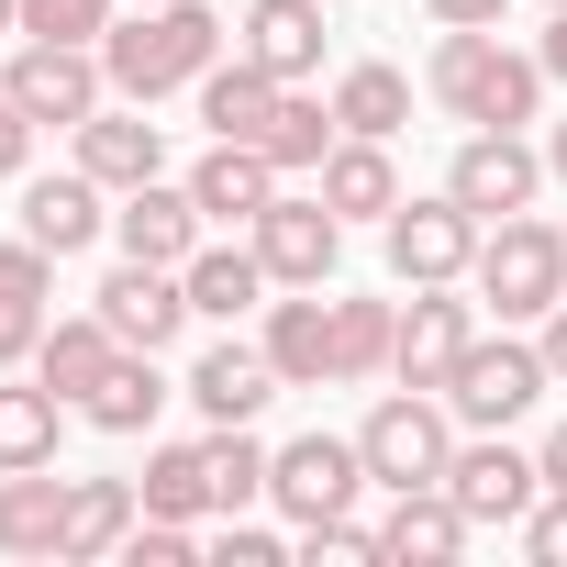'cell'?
Returning a JSON list of instances; mask_svg holds the SVG:
<instances>
[{
    "mask_svg": "<svg viewBox=\"0 0 567 567\" xmlns=\"http://www.w3.org/2000/svg\"><path fill=\"white\" fill-rule=\"evenodd\" d=\"M434 101H445L456 123H478V134H523L534 101H545V56H512L489 23H445V45H434Z\"/></svg>",
    "mask_w": 567,
    "mask_h": 567,
    "instance_id": "6da1fadb",
    "label": "cell"
},
{
    "mask_svg": "<svg viewBox=\"0 0 567 567\" xmlns=\"http://www.w3.org/2000/svg\"><path fill=\"white\" fill-rule=\"evenodd\" d=\"M223 56V23L200 12V0H156V12H134V23H112L101 34V68H112V90L123 101H167V90H200V68Z\"/></svg>",
    "mask_w": 567,
    "mask_h": 567,
    "instance_id": "7a4b0ae2",
    "label": "cell"
},
{
    "mask_svg": "<svg viewBox=\"0 0 567 567\" xmlns=\"http://www.w3.org/2000/svg\"><path fill=\"white\" fill-rule=\"evenodd\" d=\"M357 456H368V478L401 501V489H445V467H456V412H445V390H390L368 423H357Z\"/></svg>",
    "mask_w": 567,
    "mask_h": 567,
    "instance_id": "3957f363",
    "label": "cell"
},
{
    "mask_svg": "<svg viewBox=\"0 0 567 567\" xmlns=\"http://www.w3.org/2000/svg\"><path fill=\"white\" fill-rule=\"evenodd\" d=\"M478 301L501 312V323H545L556 301H567V234L556 223H534V212H512L489 245H478Z\"/></svg>",
    "mask_w": 567,
    "mask_h": 567,
    "instance_id": "277c9868",
    "label": "cell"
},
{
    "mask_svg": "<svg viewBox=\"0 0 567 567\" xmlns=\"http://www.w3.org/2000/svg\"><path fill=\"white\" fill-rule=\"evenodd\" d=\"M545 390H556V379H545V346H512V334L489 346V334H478V346L456 357V379H445V412L478 423V434H501V423H523Z\"/></svg>",
    "mask_w": 567,
    "mask_h": 567,
    "instance_id": "5b68a950",
    "label": "cell"
},
{
    "mask_svg": "<svg viewBox=\"0 0 567 567\" xmlns=\"http://www.w3.org/2000/svg\"><path fill=\"white\" fill-rule=\"evenodd\" d=\"M357 489H379L368 456H357V434H301V445L267 456V501L290 523H334V512H357Z\"/></svg>",
    "mask_w": 567,
    "mask_h": 567,
    "instance_id": "8992f818",
    "label": "cell"
},
{
    "mask_svg": "<svg viewBox=\"0 0 567 567\" xmlns=\"http://www.w3.org/2000/svg\"><path fill=\"white\" fill-rule=\"evenodd\" d=\"M256 256H267V278H278V290H323V278H334V256H346V212L312 189H278L267 212H256Z\"/></svg>",
    "mask_w": 567,
    "mask_h": 567,
    "instance_id": "52a82bcc",
    "label": "cell"
},
{
    "mask_svg": "<svg viewBox=\"0 0 567 567\" xmlns=\"http://www.w3.org/2000/svg\"><path fill=\"white\" fill-rule=\"evenodd\" d=\"M0 90H12L34 123H90L101 112V90H112V68H101V45H45V34H23V56H12V79H0Z\"/></svg>",
    "mask_w": 567,
    "mask_h": 567,
    "instance_id": "ba28073f",
    "label": "cell"
},
{
    "mask_svg": "<svg viewBox=\"0 0 567 567\" xmlns=\"http://www.w3.org/2000/svg\"><path fill=\"white\" fill-rule=\"evenodd\" d=\"M390 267L412 278V290H445V278L478 267V212L445 189V200H401L390 212Z\"/></svg>",
    "mask_w": 567,
    "mask_h": 567,
    "instance_id": "9c48e42d",
    "label": "cell"
},
{
    "mask_svg": "<svg viewBox=\"0 0 567 567\" xmlns=\"http://www.w3.org/2000/svg\"><path fill=\"white\" fill-rule=\"evenodd\" d=\"M445 189H456L478 223H512V212H534L545 156H534L523 134H467V145H456V167H445Z\"/></svg>",
    "mask_w": 567,
    "mask_h": 567,
    "instance_id": "30bf717a",
    "label": "cell"
},
{
    "mask_svg": "<svg viewBox=\"0 0 567 567\" xmlns=\"http://www.w3.org/2000/svg\"><path fill=\"white\" fill-rule=\"evenodd\" d=\"M467 346H478V323H467V301H456V278H445V290H412V312H401V346H390V368H401V390H445Z\"/></svg>",
    "mask_w": 567,
    "mask_h": 567,
    "instance_id": "8fae6325",
    "label": "cell"
},
{
    "mask_svg": "<svg viewBox=\"0 0 567 567\" xmlns=\"http://www.w3.org/2000/svg\"><path fill=\"white\" fill-rule=\"evenodd\" d=\"M101 323H112L123 346H145V357H156V346L189 323V278H178V267H145V256H123V267L101 278Z\"/></svg>",
    "mask_w": 567,
    "mask_h": 567,
    "instance_id": "7c38bea8",
    "label": "cell"
},
{
    "mask_svg": "<svg viewBox=\"0 0 567 567\" xmlns=\"http://www.w3.org/2000/svg\"><path fill=\"white\" fill-rule=\"evenodd\" d=\"M445 489H456V512H467V523H523V512L545 501V467H534V456H512V445L489 434V445H456Z\"/></svg>",
    "mask_w": 567,
    "mask_h": 567,
    "instance_id": "4fadbf2b",
    "label": "cell"
},
{
    "mask_svg": "<svg viewBox=\"0 0 567 567\" xmlns=\"http://www.w3.org/2000/svg\"><path fill=\"white\" fill-rule=\"evenodd\" d=\"M112 234H123V256H145V267H189V256H200V200H189V178H178V189H167V178L123 189Z\"/></svg>",
    "mask_w": 567,
    "mask_h": 567,
    "instance_id": "5bb4252c",
    "label": "cell"
},
{
    "mask_svg": "<svg viewBox=\"0 0 567 567\" xmlns=\"http://www.w3.org/2000/svg\"><path fill=\"white\" fill-rule=\"evenodd\" d=\"M278 90H301L323 68V0H245V34H234Z\"/></svg>",
    "mask_w": 567,
    "mask_h": 567,
    "instance_id": "9a60e30c",
    "label": "cell"
},
{
    "mask_svg": "<svg viewBox=\"0 0 567 567\" xmlns=\"http://www.w3.org/2000/svg\"><path fill=\"white\" fill-rule=\"evenodd\" d=\"M79 167L101 189H145V178H167V123H145V101L134 112H90L79 123Z\"/></svg>",
    "mask_w": 567,
    "mask_h": 567,
    "instance_id": "2e32d148",
    "label": "cell"
},
{
    "mask_svg": "<svg viewBox=\"0 0 567 567\" xmlns=\"http://www.w3.org/2000/svg\"><path fill=\"white\" fill-rule=\"evenodd\" d=\"M0 556H68V478L0 467Z\"/></svg>",
    "mask_w": 567,
    "mask_h": 567,
    "instance_id": "e0dca14e",
    "label": "cell"
},
{
    "mask_svg": "<svg viewBox=\"0 0 567 567\" xmlns=\"http://www.w3.org/2000/svg\"><path fill=\"white\" fill-rule=\"evenodd\" d=\"M278 390H290V379L267 368V346H212V357L189 368V401H200L212 423H256V412H267Z\"/></svg>",
    "mask_w": 567,
    "mask_h": 567,
    "instance_id": "ac0fdd59",
    "label": "cell"
},
{
    "mask_svg": "<svg viewBox=\"0 0 567 567\" xmlns=\"http://www.w3.org/2000/svg\"><path fill=\"white\" fill-rule=\"evenodd\" d=\"M267 112H278V79H267L245 45H234V68H223V56L200 68V123H212V145H256Z\"/></svg>",
    "mask_w": 567,
    "mask_h": 567,
    "instance_id": "d6986e66",
    "label": "cell"
},
{
    "mask_svg": "<svg viewBox=\"0 0 567 567\" xmlns=\"http://www.w3.org/2000/svg\"><path fill=\"white\" fill-rule=\"evenodd\" d=\"M189 200H200V223H256V212L278 200L267 145H212V156L189 167Z\"/></svg>",
    "mask_w": 567,
    "mask_h": 567,
    "instance_id": "ffe728a7",
    "label": "cell"
},
{
    "mask_svg": "<svg viewBox=\"0 0 567 567\" xmlns=\"http://www.w3.org/2000/svg\"><path fill=\"white\" fill-rule=\"evenodd\" d=\"M267 368L290 390H334V312H323V290L312 301H267Z\"/></svg>",
    "mask_w": 567,
    "mask_h": 567,
    "instance_id": "44dd1931",
    "label": "cell"
},
{
    "mask_svg": "<svg viewBox=\"0 0 567 567\" xmlns=\"http://www.w3.org/2000/svg\"><path fill=\"white\" fill-rule=\"evenodd\" d=\"M101 223H112V212H101V178H90V167H68V178H34V189H23V234H34L45 256H79Z\"/></svg>",
    "mask_w": 567,
    "mask_h": 567,
    "instance_id": "7402d4cb",
    "label": "cell"
},
{
    "mask_svg": "<svg viewBox=\"0 0 567 567\" xmlns=\"http://www.w3.org/2000/svg\"><path fill=\"white\" fill-rule=\"evenodd\" d=\"M112 357H123V334H112L101 312H79V323H45V346H34V368H45V390H56V401H90V390L112 379Z\"/></svg>",
    "mask_w": 567,
    "mask_h": 567,
    "instance_id": "603a6c76",
    "label": "cell"
},
{
    "mask_svg": "<svg viewBox=\"0 0 567 567\" xmlns=\"http://www.w3.org/2000/svg\"><path fill=\"white\" fill-rule=\"evenodd\" d=\"M467 512H456V489H401V512L379 523V545L390 556H412V567H445V556H467Z\"/></svg>",
    "mask_w": 567,
    "mask_h": 567,
    "instance_id": "cb8c5ba5",
    "label": "cell"
},
{
    "mask_svg": "<svg viewBox=\"0 0 567 567\" xmlns=\"http://www.w3.org/2000/svg\"><path fill=\"white\" fill-rule=\"evenodd\" d=\"M178 278H189V312H223V323H234V312H256V301L278 290L256 245H200V256H189Z\"/></svg>",
    "mask_w": 567,
    "mask_h": 567,
    "instance_id": "d4e9b609",
    "label": "cell"
},
{
    "mask_svg": "<svg viewBox=\"0 0 567 567\" xmlns=\"http://www.w3.org/2000/svg\"><path fill=\"white\" fill-rule=\"evenodd\" d=\"M323 200H334V212H379V223H390V212H401L390 145H379V134H346V145L323 156Z\"/></svg>",
    "mask_w": 567,
    "mask_h": 567,
    "instance_id": "484cf974",
    "label": "cell"
},
{
    "mask_svg": "<svg viewBox=\"0 0 567 567\" xmlns=\"http://www.w3.org/2000/svg\"><path fill=\"white\" fill-rule=\"evenodd\" d=\"M79 412H90L101 434H145V423L167 412V379H156V357H145V346H123V357H112V379H101Z\"/></svg>",
    "mask_w": 567,
    "mask_h": 567,
    "instance_id": "4316f807",
    "label": "cell"
},
{
    "mask_svg": "<svg viewBox=\"0 0 567 567\" xmlns=\"http://www.w3.org/2000/svg\"><path fill=\"white\" fill-rule=\"evenodd\" d=\"M134 523H145V489H123V478H68V556H112Z\"/></svg>",
    "mask_w": 567,
    "mask_h": 567,
    "instance_id": "83f0119b",
    "label": "cell"
},
{
    "mask_svg": "<svg viewBox=\"0 0 567 567\" xmlns=\"http://www.w3.org/2000/svg\"><path fill=\"white\" fill-rule=\"evenodd\" d=\"M334 134H346V123H334V101L278 90V112H267V134H256V145H267V167H278V178H290V167H323V156H334Z\"/></svg>",
    "mask_w": 567,
    "mask_h": 567,
    "instance_id": "f1b7e54d",
    "label": "cell"
},
{
    "mask_svg": "<svg viewBox=\"0 0 567 567\" xmlns=\"http://www.w3.org/2000/svg\"><path fill=\"white\" fill-rule=\"evenodd\" d=\"M334 123L390 145V134L412 123V79H401V68H346V79H334Z\"/></svg>",
    "mask_w": 567,
    "mask_h": 567,
    "instance_id": "f546056e",
    "label": "cell"
},
{
    "mask_svg": "<svg viewBox=\"0 0 567 567\" xmlns=\"http://www.w3.org/2000/svg\"><path fill=\"white\" fill-rule=\"evenodd\" d=\"M401 346V312L390 301H334V379H379Z\"/></svg>",
    "mask_w": 567,
    "mask_h": 567,
    "instance_id": "4dcf8cb0",
    "label": "cell"
},
{
    "mask_svg": "<svg viewBox=\"0 0 567 567\" xmlns=\"http://www.w3.org/2000/svg\"><path fill=\"white\" fill-rule=\"evenodd\" d=\"M145 512H167V523L212 512V445H156L145 456Z\"/></svg>",
    "mask_w": 567,
    "mask_h": 567,
    "instance_id": "1f68e13d",
    "label": "cell"
},
{
    "mask_svg": "<svg viewBox=\"0 0 567 567\" xmlns=\"http://www.w3.org/2000/svg\"><path fill=\"white\" fill-rule=\"evenodd\" d=\"M0 467H56V390H0Z\"/></svg>",
    "mask_w": 567,
    "mask_h": 567,
    "instance_id": "d6a6232c",
    "label": "cell"
},
{
    "mask_svg": "<svg viewBox=\"0 0 567 567\" xmlns=\"http://www.w3.org/2000/svg\"><path fill=\"white\" fill-rule=\"evenodd\" d=\"M245 501H267V445L245 423H212V512H245Z\"/></svg>",
    "mask_w": 567,
    "mask_h": 567,
    "instance_id": "836d02e7",
    "label": "cell"
},
{
    "mask_svg": "<svg viewBox=\"0 0 567 567\" xmlns=\"http://www.w3.org/2000/svg\"><path fill=\"white\" fill-rule=\"evenodd\" d=\"M23 34H45V45H101V34H112V0H23Z\"/></svg>",
    "mask_w": 567,
    "mask_h": 567,
    "instance_id": "e575fe53",
    "label": "cell"
},
{
    "mask_svg": "<svg viewBox=\"0 0 567 567\" xmlns=\"http://www.w3.org/2000/svg\"><path fill=\"white\" fill-rule=\"evenodd\" d=\"M123 556H134V567H189V556H200V534H189V523H167V512H145V523L123 534Z\"/></svg>",
    "mask_w": 567,
    "mask_h": 567,
    "instance_id": "d590c367",
    "label": "cell"
},
{
    "mask_svg": "<svg viewBox=\"0 0 567 567\" xmlns=\"http://www.w3.org/2000/svg\"><path fill=\"white\" fill-rule=\"evenodd\" d=\"M56 290V256L23 234V245H0V301H45Z\"/></svg>",
    "mask_w": 567,
    "mask_h": 567,
    "instance_id": "8d00e7d4",
    "label": "cell"
},
{
    "mask_svg": "<svg viewBox=\"0 0 567 567\" xmlns=\"http://www.w3.org/2000/svg\"><path fill=\"white\" fill-rule=\"evenodd\" d=\"M523 545H534L545 567H567V489H545V501L523 512Z\"/></svg>",
    "mask_w": 567,
    "mask_h": 567,
    "instance_id": "74e56055",
    "label": "cell"
},
{
    "mask_svg": "<svg viewBox=\"0 0 567 567\" xmlns=\"http://www.w3.org/2000/svg\"><path fill=\"white\" fill-rule=\"evenodd\" d=\"M45 346V301H0V368H23Z\"/></svg>",
    "mask_w": 567,
    "mask_h": 567,
    "instance_id": "f35d334b",
    "label": "cell"
},
{
    "mask_svg": "<svg viewBox=\"0 0 567 567\" xmlns=\"http://www.w3.org/2000/svg\"><path fill=\"white\" fill-rule=\"evenodd\" d=\"M278 556H290V545H278L267 523H234L223 512V567H278Z\"/></svg>",
    "mask_w": 567,
    "mask_h": 567,
    "instance_id": "ab89813d",
    "label": "cell"
},
{
    "mask_svg": "<svg viewBox=\"0 0 567 567\" xmlns=\"http://www.w3.org/2000/svg\"><path fill=\"white\" fill-rule=\"evenodd\" d=\"M23 156H34V112L0 90V178H23Z\"/></svg>",
    "mask_w": 567,
    "mask_h": 567,
    "instance_id": "60d3db41",
    "label": "cell"
},
{
    "mask_svg": "<svg viewBox=\"0 0 567 567\" xmlns=\"http://www.w3.org/2000/svg\"><path fill=\"white\" fill-rule=\"evenodd\" d=\"M545 379H556V390H567V301H556V312H545Z\"/></svg>",
    "mask_w": 567,
    "mask_h": 567,
    "instance_id": "b9f144b4",
    "label": "cell"
},
{
    "mask_svg": "<svg viewBox=\"0 0 567 567\" xmlns=\"http://www.w3.org/2000/svg\"><path fill=\"white\" fill-rule=\"evenodd\" d=\"M434 23H501V0H423Z\"/></svg>",
    "mask_w": 567,
    "mask_h": 567,
    "instance_id": "7bdbcfd3",
    "label": "cell"
},
{
    "mask_svg": "<svg viewBox=\"0 0 567 567\" xmlns=\"http://www.w3.org/2000/svg\"><path fill=\"white\" fill-rule=\"evenodd\" d=\"M534 467H545V489H567V423H556V434L534 445Z\"/></svg>",
    "mask_w": 567,
    "mask_h": 567,
    "instance_id": "ee69618b",
    "label": "cell"
},
{
    "mask_svg": "<svg viewBox=\"0 0 567 567\" xmlns=\"http://www.w3.org/2000/svg\"><path fill=\"white\" fill-rule=\"evenodd\" d=\"M545 79H567V12L545 23Z\"/></svg>",
    "mask_w": 567,
    "mask_h": 567,
    "instance_id": "f6af8a7d",
    "label": "cell"
},
{
    "mask_svg": "<svg viewBox=\"0 0 567 567\" xmlns=\"http://www.w3.org/2000/svg\"><path fill=\"white\" fill-rule=\"evenodd\" d=\"M545 178H556V189H567V123H556V145H545Z\"/></svg>",
    "mask_w": 567,
    "mask_h": 567,
    "instance_id": "bcb514c9",
    "label": "cell"
},
{
    "mask_svg": "<svg viewBox=\"0 0 567 567\" xmlns=\"http://www.w3.org/2000/svg\"><path fill=\"white\" fill-rule=\"evenodd\" d=\"M0 34H23V0H0Z\"/></svg>",
    "mask_w": 567,
    "mask_h": 567,
    "instance_id": "7dc6e473",
    "label": "cell"
},
{
    "mask_svg": "<svg viewBox=\"0 0 567 567\" xmlns=\"http://www.w3.org/2000/svg\"><path fill=\"white\" fill-rule=\"evenodd\" d=\"M134 12H156V0H134Z\"/></svg>",
    "mask_w": 567,
    "mask_h": 567,
    "instance_id": "c3c4849f",
    "label": "cell"
},
{
    "mask_svg": "<svg viewBox=\"0 0 567 567\" xmlns=\"http://www.w3.org/2000/svg\"><path fill=\"white\" fill-rule=\"evenodd\" d=\"M545 12H567V0H545Z\"/></svg>",
    "mask_w": 567,
    "mask_h": 567,
    "instance_id": "681fc988",
    "label": "cell"
}]
</instances>
